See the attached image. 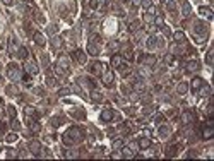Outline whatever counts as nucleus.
Segmentation results:
<instances>
[{"label": "nucleus", "instance_id": "26", "mask_svg": "<svg viewBox=\"0 0 214 161\" xmlns=\"http://www.w3.org/2000/svg\"><path fill=\"white\" fill-rule=\"evenodd\" d=\"M51 46H53V48H55V50H57V48H58V46H62V39H60V38H58V36H55V38H53V39H51Z\"/></svg>", "mask_w": 214, "mask_h": 161}, {"label": "nucleus", "instance_id": "9", "mask_svg": "<svg viewBox=\"0 0 214 161\" xmlns=\"http://www.w3.org/2000/svg\"><path fill=\"white\" fill-rule=\"evenodd\" d=\"M33 39H34V43H36L38 46H45V43H46V41H45V36H43L41 33H34V34H33Z\"/></svg>", "mask_w": 214, "mask_h": 161}, {"label": "nucleus", "instance_id": "30", "mask_svg": "<svg viewBox=\"0 0 214 161\" xmlns=\"http://www.w3.org/2000/svg\"><path fill=\"white\" fill-rule=\"evenodd\" d=\"M178 148H180V146H170V148H168V156H175Z\"/></svg>", "mask_w": 214, "mask_h": 161}, {"label": "nucleus", "instance_id": "20", "mask_svg": "<svg viewBox=\"0 0 214 161\" xmlns=\"http://www.w3.org/2000/svg\"><path fill=\"white\" fill-rule=\"evenodd\" d=\"M122 55H123L127 60H134V53H132V50H130V48H127V46L122 50Z\"/></svg>", "mask_w": 214, "mask_h": 161}, {"label": "nucleus", "instance_id": "14", "mask_svg": "<svg viewBox=\"0 0 214 161\" xmlns=\"http://www.w3.org/2000/svg\"><path fill=\"white\" fill-rule=\"evenodd\" d=\"M185 67H187V70H189V72H195V70L201 67V63H199L197 60H190V62H187V65H185Z\"/></svg>", "mask_w": 214, "mask_h": 161}, {"label": "nucleus", "instance_id": "43", "mask_svg": "<svg viewBox=\"0 0 214 161\" xmlns=\"http://www.w3.org/2000/svg\"><path fill=\"white\" fill-rule=\"evenodd\" d=\"M154 22H156L158 26H163V17H161V15H159V17H156V19H154Z\"/></svg>", "mask_w": 214, "mask_h": 161}, {"label": "nucleus", "instance_id": "21", "mask_svg": "<svg viewBox=\"0 0 214 161\" xmlns=\"http://www.w3.org/2000/svg\"><path fill=\"white\" fill-rule=\"evenodd\" d=\"M111 65H113L115 69H118V67L122 65V57H120V55H113V58H111Z\"/></svg>", "mask_w": 214, "mask_h": 161}, {"label": "nucleus", "instance_id": "16", "mask_svg": "<svg viewBox=\"0 0 214 161\" xmlns=\"http://www.w3.org/2000/svg\"><path fill=\"white\" fill-rule=\"evenodd\" d=\"M194 31H195V33H202L204 36H207V26H206V24H202V22H197Z\"/></svg>", "mask_w": 214, "mask_h": 161}, {"label": "nucleus", "instance_id": "27", "mask_svg": "<svg viewBox=\"0 0 214 161\" xmlns=\"http://www.w3.org/2000/svg\"><path fill=\"white\" fill-rule=\"evenodd\" d=\"M63 156L70 160V158H77V156H79V153H77V151H65V153H63Z\"/></svg>", "mask_w": 214, "mask_h": 161}, {"label": "nucleus", "instance_id": "40", "mask_svg": "<svg viewBox=\"0 0 214 161\" xmlns=\"http://www.w3.org/2000/svg\"><path fill=\"white\" fill-rule=\"evenodd\" d=\"M108 48H110L111 51H113V50H118V41H113V43H110V46H108Z\"/></svg>", "mask_w": 214, "mask_h": 161}, {"label": "nucleus", "instance_id": "38", "mask_svg": "<svg viewBox=\"0 0 214 161\" xmlns=\"http://www.w3.org/2000/svg\"><path fill=\"white\" fill-rule=\"evenodd\" d=\"M134 89H137V91H142V89H144V84H142L141 81H137V82L134 84Z\"/></svg>", "mask_w": 214, "mask_h": 161}, {"label": "nucleus", "instance_id": "32", "mask_svg": "<svg viewBox=\"0 0 214 161\" xmlns=\"http://www.w3.org/2000/svg\"><path fill=\"white\" fill-rule=\"evenodd\" d=\"M213 55H214V50H209V51H207V57H206V62H207L209 65L213 63Z\"/></svg>", "mask_w": 214, "mask_h": 161}, {"label": "nucleus", "instance_id": "5", "mask_svg": "<svg viewBox=\"0 0 214 161\" xmlns=\"http://www.w3.org/2000/svg\"><path fill=\"white\" fill-rule=\"evenodd\" d=\"M103 69H105V65H103L101 62H93V63L89 65V72H91V74H94V75L103 74Z\"/></svg>", "mask_w": 214, "mask_h": 161}, {"label": "nucleus", "instance_id": "1", "mask_svg": "<svg viewBox=\"0 0 214 161\" xmlns=\"http://www.w3.org/2000/svg\"><path fill=\"white\" fill-rule=\"evenodd\" d=\"M82 137H84L82 130L77 129V127H72V129H69V130L63 134V144H65V146H74V144L81 142Z\"/></svg>", "mask_w": 214, "mask_h": 161}, {"label": "nucleus", "instance_id": "4", "mask_svg": "<svg viewBox=\"0 0 214 161\" xmlns=\"http://www.w3.org/2000/svg\"><path fill=\"white\" fill-rule=\"evenodd\" d=\"M7 74H9V77H10V79H14V81L21 77V72H19V67H17L15 63H10V65L7 67Z\"/></svg>", "mask_w": 214, "mask_h": 161}, {"label": "nucleus", "instance_id": "33", "mask_svg": "<svg viewBox=\"0 0 214 161\" xmlns=\"http://www.w3.org/2000/svg\"><path fill=\"white\" fill-rule=\"evenodd\" d=\"M139 26H141V22H139V21H134V22L130 24V27H129V29H130V31H137V29H139Z\"/></svg>", "mask_w": 214, "mask_h": 161}, {"label": "nucleus", "instance_id": "50", "mask_svg": "<svg viewBox=\"0 0 214 161\" xmlns=\"http://www.w3.org/2000/svg\"><path fill=\"white\" fill-rule=\"evenodd\" d=\"M0 103H2V100H0Z\"/></svg>", "mask_w": 214, "mask_h": 161}, {"label": "nucleus", "instance_id": "2", "mask_svg": "<svg viewBox=\"0 0 214 161\" xmlns=\"http://www.w3.org/2000/svg\"><path fill=\"white\" fill-rule=\"evenodd\" d=\"M55 70H57L58 75H67L69 74V60L65 57H60L57 65H55Z\"/></svg>", "mask_w": 214, "mask_h": 161}, {"label": "nucleus", "instance_id": "41", "mask_svg": "<svg viewBox=\"0 0 214 161\" xmlns=\"http://www.w3.org/2000/svg\"><path fill=\"white\" fill-rule=\"evenodd\" d=\"M141 5H144L146 9H149V7L153 5V2H151V0H142V3H141Z\"/></svg>", "mask_w": 214, "mask_h": 161}, {"label": "nucleus", "instance_id": "31", "mask_svg": "<svg viewBox=\"0 0 214 161\" xmlns=\"http://www.w3.org/2000/svg\"><path fill=\"white\" fill-rule=\"evenodd\" d=\"M187 89H189V88H187V84H185V82H182V84L178 86V93H180V94H185V93H187Z\"/></svg>", "mask_w": 214, "mask_h": 161}, {"label": "nucleus", "instance_id": "37", "mask_svg": "<svg viewBox=\"0 0 214 161\" xmlns=\"http://www.w3.org/2000/svg\"><path fill=\"white\" fill-rule=\"evenodd\" d=\"M15 139H17V136H15V134H7V137H5V141H7V142H14Z\"/></svg>", "mask_w": 214, "mask_h": 161}, {"label": "nucleus", "instance_id": "29", "mask_svg": "<svg viewBox=\"0 0 214 161\" xmlns=\"http://www.w3.org/2000/svg\"><path fill=\"white\" fill-rule=\"evenodd\" d=\"M123 148V142L120 141V139H117V141H113V149L117 151V149H122Z\"/></svg>", "mask_w": 214, "mask_h": 161}, {"label": "nucleus", "instance_id": "35", "mask_svg": "<svg viewBox=\"0 0 214 161\" xmlns=\"http://www.w3.org/2000/svg\"><path fill=\"white\" fill-rule=\"evenodd\" d=\"M165 62H166L168 65H171V63H175V57H173V55H166V57H165Z\"/></svg>", "mask_w": 214, "mask_h": 161}, {"label": "nucleus", "instance_id": "11", "mask_svg": "<svg viewBox=\"0 0 214 161\" xmlns=\"http://www.w3.org/2000/svg\"><path fill=\"white\" fill-rule=\"evenodd\" d=\"M194 120H195V115H194L192 112H185V113L182 115V122H183V124H192Z\"/></svg>", "mask_w": 214, "mask_h": 161}, {"label": "nucleus", "instance_id": "12", "mask_svg": "<svg viewBox=\"0 0 214 161\" xmlns=\"http://www.w3.org/2000/svg\"><path fill=\"white\" fill-rule=\"evenodd\" d=\"M29 149H31L33 154H39V151H41V144H39L38 141H31V142H29Z\"/></svg>", "mask_w": 214, "mask_h": 161}, {"label": "nucleus", "instance_id": "47", "mask_svg": "<svg viewBox=\"0 0 214 161\" xmlns=\"http://www.w3.org/2000/svg\"><path fill=\"white\" fill-rule=\"evenodd\" d=\"M69 93H70V89H62L58 94H60V96H63V94H69Z\"/></svg>", "mask_w": 214, "mask_h": 161}, {"label": "nucleus", "instance_id": "39", "mask_svg": "<svg viewBox=\"0 0 214 161\" xmlns=\"http://www.w3.org/2000/svg\"><path fill=\"white\" fill-rule=\"evenodd\" d=\"M89 7H91V9H98V7H99V2H98V0H91V2H89Z\"/></svg>", "mask_w": 214, "mask_h": 161}, {"label": "nucleus", "instance_id": "7", "mask_svg": "<svg viewBox=\"0 0 214 161\" xmlns=\"http://www.w3.org/2000/svg\"><path fill=\"white\" fill-rule=\"evenodd\" d=\"M213 134H214L213 124L209 122V124H207V127H204V129H202V139H211V137H213Z\"/></svg>", "mask_w": 214, "mask_h": 161}, {"label": "nucleus", "instance_id": "42", "mask_svg": "<svg viewBox=\"0 0 214 161\" xmlns=\"http://www.w3.org/2000/svg\"><path fill=\"white\" fill-rule=\"evenodd\" d=\"M9 115H10L12 118L15 117V108H14V106H9Z\"/></svg>", "mask_w": 214, "mask_h": 161}, {"label": "nucleus", "instance_id": "23", "mask_svg": "<svg viewBox=\"0 0 214 161\" xmlns=\"http://www.w3.org/2000/svg\"><path fill=\"white\" fill-rule=\"evenodd\" d=\"M173 38H175L177 43H183V41H185V34H183L182 31H177V33L173 34Z\"/></svg>", "mask_w": 214, "mask_h": 161}, {"label": "nucleus", "instance_id": "34", "mask_svg": "<svg viewBox=\"0 0 214 161\" xmlns=\"http://www.w3.org/2000/svg\"><path fill=\"white\" fill-rule=\"evenodd\" d=\"M147 46H149V48H154V46H156V38H154V36H151V38L147 39Z\"/></svg>", "mask_w": 214, "mask_h": 161}, {"label": "nucleus", "instance_id": "19", "mask_svg": "<svg viewBox=\"0 0 214 161\" xmlns=\"http://www.w3.org/2000/svg\"><path fill=\"white\" fill-rule=\"evenodd\" d=\"M15 53H17V57H19V58H22V60H26V58H27V48H26V46L17 48V51H15Z\"/></svg>", "mask_w": 214, "mask_h": 161}, {"label": "nucleus", "instance_id": "25", "mask_svg": "<svg viewBox=\"0 0 214 161\" xmlns=\"http://www.w3.org/2000/svg\"><path fill=\"white\" fill-rule=\"evenodd\" d=\"M122 151H123V153H122L123 158H134V153H135V151H132L130 148H122Z\"/></svg>", "mask_w": 214, "mask_h": 161}, {"label": "nucleus", "instance_id": "22", "mask_svg": "<svg viewBox=\"0 0 214 161\" xmlns=\"http://www.w3.org/2000/svg\"><path fill=\"white\" fill-rule=\"evenodd\" d=\"M137 146H139L141 149H147V148L151 146V141H149L147 137H144V139H141V141H139V144H137Z\"/></svg>", "mask_w": 214, "mask_h": 161}, {"label": "nucleus", "instance_id": "44", "mask_svg": "<svg viewBox=\"0 0 214 161\" xmlns=\"http://www.w3.org/2000/svg\"><path fill=\"white\" fill-rule=\"evenodd\" d=\"M51 125H53V127H58V125H60V118H53V120H51Z\"/></svg>", "mask_w": 214, "mask_h": 161}, {"label": "nucleus", "instance_id": "13", "mask_svg": "<svg viewBox=\"0 0 214 161\" xmlns=\"http://www.w3.org/2000/svg\"><path fill=\"white\" fill-rule=\"evenodd\" d=\"M74 58H75L79 63H86V53L81 51V50H75V51H74Z\"/></svg>", "mask_w": 214, "mask_h": 161}, {"label": "nucleus", "instance_id": "8", "mask_svg": "<svg viewBox=\"0 0 214 161\" xmlns=\"http://www.w3.org/2000/svg\"><path fill=\"white\" fill-rule=\"evenodd\" d=\"M204 84H206V82H204V79H201V77H195V79L192 81V84H190V86H192V91H194V93H197V91H199V89H201Z\"/></svg>", "mask_w": 214, "mask_h": 161}, {"label": "nucleus", "instance_id": "10", "mask_svg": "<svg viewBox=\"0 0 214 161\" xmlns=\"http://www.w3.org/2000/svg\"><path fill=\"white\" fill-rule=\"evenodd\" d=\"M87 53H91L93 57H96V55L99 53V46H98V43H91V41H89V45H87Z\"/></svg>", "mask_w": 214, "mask_h": 161}, {"label": "nucleus", "instance_id": "36", "mask_svg": "<svg viewBox=\"0 0 214 161\" xmlns=\"http://www.w3.org/2000/svg\"><path fill=\"white\" fill-rule=\"evenodd\" d=\"M154 122H156V124H163V122H165V115H161V113L156 115V117H154Z\"/></svg>", "mask_w": 214, "mask_h": 161}, {"label": "nucleus", "instance_id": "49", "mask_svg": "<svg viewBox=\"0 0 214 161\" xmlns=\"http://www.w3.org/2000/svg\"><path fill=\"white\" fill-rule=\"evenodd\" d=\"M3 3H7V5H10V3H12V0H3Z\"/></svg>", "mask_w": 214, "mask_h": 161}, {"label": "nucleus", "instance_id": "45", "mask_svg": "<svg viewBox=\"0 0 214 161\" xmlns=\"http://www.w3.org/2000/svg\"><path fill=\"white\" fill-rule=\"evenodd\" d=\"M98 2H99V5H101V7H106V5L110 3V0H98Z\"/></svg>", "mask_w": 214, "mask_h": 161}, {"label": "nucleus", "instance_id": "15", "mask_svg": "<svg viewBox=\"0 0 214 161\" xmlns=\"http://www.w3.org/2000/svg\"><path fill=\"white\" fill-rule=\"evenodd\" d=\"M199 14L204 15V17H207V19H213V10L209 7H199Z\"/></svg>", "mask_w": 214, "mask_h": 161}, {"label": "nucleus", "instance_id": "24", "mask_svg": "<svg viewBox=\"0 0 214 161\" xmlns=\"http://www.w3.org/2000/svg\"><path fill=\"white\" fill-rule=\"evenodd\" d=\"M91 98H93L94 101H101V100H103V94H101L98 89H93V91H91Z\"/></svg>", "mask_w": 214, "mask_h": 161}, {"label": "nucleus", "instance_id": "18", "mask_svg": "<svg viewBox=\"0 0 214 161\" xmlns=\"http://www.w3.org/2000/svg\"><path fill=\"white\" fill-rule=\"evenodd\" d=\"M111 118H113V112L111 110H103L101 112V120L103 122H110Z\"/></svg>", "mask_w": 214, "mask_h": 161}, {"label": "nucleus", "instance_id": "6", "mask_svg": "<svg viewBox=\"0 0 214 161\" xmlns=\"http://www.w3.org/2000/svg\"><path fill=\"white\" fill-rule=\"evenodd\" d=\"M24 69L29 72V74H36L38 72V63L31 58H26V63H24Z\"/></svg>", "mask_w": 214, "mask_h": 161}, {"label": "nucleus", "instance_id": "17", "mask_svg": "<svg viewBox=\"0 0 214 161\" xmlns=\"http://www.w3.org/2000/svg\"><path fill=\"white\" fill-rule=\"evenodd\" d=\"M142 63H144L146 67H153V65L156 63V57H154V55H147V57L142 60Z\"/></svg>", "mask_w": 214, "mask_h": 161}, {"label": "nucleus", "instance_id": "28", "mask_svg": "<svg viewBox=\"0 0 214 161\" xmlns=\"http://www.w3.org/2000/svg\"><path fill=\"white\" fill-rule=\"evenodd\" d=\"M182 12H183V15H189V14H190V5H189L187 2L182 5Z\"/></svg>", "mask_w": 214, "mask_h": 161}, {"label": "nucleus", "instance_id": "48", "mask_svg": "<svg viewBox=\"0 0 214 161\" xmlns=\"http://www.w3.org/2000/svg\"><path fill=\"white\" fill-rule=\"evenodd\" d=\"M141 3H142V0H134V2H132V5H134V7H139Z\"/></svg>", "mask_w": 214, "mask_h": 161}, {"label": "nucleus", "instance_id": "3", "mask_svg": "<svg viewBox=\"0 0 214 161\" xmlns=\"http://www.w3.org/2000/svg\"><path fill=\"white\" fill-rule=\"evenodd\" d=\"M103 84H105L106 88H111V86H113V70L108 69L106 65H105V69H103Z\"/></svg>", "mask_w": 214, "mask_h": 161}, {"label": "nucleus", "instance_id": "46", "mask_svg": "<svg viewBox=\"0 0 214 161\" xmlns=\"http://www.w3.org/2000/svg\"><path fill=\"white\" fill-rule=\"evenodd\" d=\"M48 86H55V79L53 77H48Z\"/></svg>", "mask_w": 214, "mask_h": 161}]
</instances>
